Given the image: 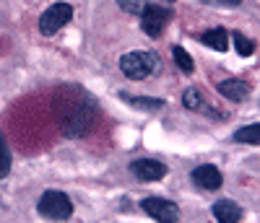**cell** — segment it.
Listing matches in <instances>:
<instances>
[{"instance_id": "cell-13", "label": "cell", "mask_w": 260, "mask_h": 223, "mask_svg": "<svg viewBox=\"0 0 260 223\" xmlns=\"http://www.w3.org/2000/svg\"><path fill=\"white\" fill-rule=\"evenodd\" d=\"M172 55H175V62L180 65V70H182V73H192V68H195V65H192V57L180 47V44H177L175 50H172Z\"/></svg>"}, {"instance_id": "cell-15", "label": "cell", "mask_w": 260, "mask_h": 223, "mask_svg": "<svg viewBox=\"0 0 260 223\" xmlns=\"http://www.w3.org/2000/svg\"><path fill=\"white\" fill-rule=\"evenodd\" d=\"M234 44H237V50H240L242 57H250V55L255 52V44H252L247 36H242V34H234Z\"/></svg>"}, {"instance_id": "cell-3", "label": "cell", "mask_w": 260, "mask_h": 223, "mask_svg": "<svg viewBox=\"0 0 260 223\" xmlns=\"http://www.w3.org/2000/svg\"><path fill=\"white\" fill-rule=\"evenodd\" d=\"M71 18H73V8L68 3H52L39 18V31L45 36H52V34H57L65 24H68Z\"/></svg>"}, {"instance_id": "cell-1", "label": "cell", "mask_w": 260, "mask_h": 223, "mask_svg": "<svg viewBox=\"0 0 260 223\" xmlns=\"http://www.w3.org/2000/svg\"><path fill=\"white\" fill-rule=\"evenodd\" d=\"M120 70L127 76V78H133V81H143L148 78L151 73H156L159 70V57L154 52H127L120 57Z\"/></svg>"}, {"instance_id": "cell-14", "label": "cell", "mask_w": 260, "mask_h": 223, "mask_svg": "<svg viewBox=\"0 0 260 223\" xmlns=\"http://www.w3.org/2000/svg\"><path fill=\"white\" fill-rule=\"evenodd\" d=\"M8 171H11V153H8L6 138L0 135V179H6Z\"/></svg>"}, {"instance_id": "cell-9", "label": "cell", "mask_w": 260, "mask_h": 223, "mask_svg": "<svg viewBox=\"0 0 260 223\" xmlns=\"http://www.w3.org/2000/svg\"><path fill=\"white\" fill-rule=\"evenodd\" d=\"M219 94H224L232 101H245L250 96V86L242 81H221L219 83Z\"/></svg>"}, {"instance_id": "cell-18", "label": "cell", "mask_w": 260, "mask_h": 223, "mask_svg": "<svg viewBox=\"0 0 260 223\" xmlns=\"http://www.w3.org/2000/svg\"><path fill=\"white\" fill-rule=\"evenodd\" d=\"M213 3H219V6H226V8H234V6H240V0H213Z\"/></svg>"}, {"instance_id": "cell-12", "label": "cell", "mask_w": 260, "mask_h": 223, "mask_svg": "<svg viewBox=\"0 0 260 223\" xmlns=\"http://www.w3.org/2000/svg\"><path fill=\"white\" fill-rule=\"evenodd\" d=\"M122 99H125L127 104H133V106H141V109H161V106H164V101H161V99H146V96H125V94H122Z\"/></svg>"}, {"instance_id": "cell-11", "label": "cell", "mask_w": 260, "mask_h": 223, "mask_svg": "<svg viewBox=\"0 0 260 223\" xmlns=\"http://www.w3.org/2000/svg\"><path fill=\"white\" fill-rule=\"evenodd\" d=\"M234 140H240V143H260V127H257V122L255 125H247V127H242V130H237L234 132Z\"/></svg>"}, {"instance_id": "cell-16", "label": "cell", "mask_w": 260, "mask_h": 223, "mask_svg": "<svg viewBox=\"0 0 260 223\" xmlns=\"http://www.w3.org/2000/svg\"><path fill=\"white\" fill-rule=\"evenodd\" d=\"M201 91H195V88H187L185 91V106L187 109H201Z\"/></svg>"}, {"instance_id": "cell-6", "label": "cell", "mask_w": 260, "mask_h": 223, "mask_svg": "<svg viewBox=\"0 0 260 223\" xmlns=\"http://www.w3.org/2000/svg\"><path fill=\"white\" fill-rule=\"evenodd\" d=\"M133 176H138L141 182H156L161 176H167V166L161 161H151V159H138L130 164Z\"/></svg>"}, {"instance_id": "cell-19", "label": "cell", "mask_w": 260, "mask_h": 223, "mask_svg": "<svg viewBox=\"0 0 260 223\" xmlns=\"http://www.w3.org/2000/svg\"><path fill=\"white\" fill-rule=\"evenodd\" d=\"M169 3H172V0H169Z\"/></svg>"}, {"instance_id": "cell-2", "label": "cell", "mask_w": 260, "mask_h": 223, "mask_svg": "<svg viewBox=\"0 0 260 223\" xmlns=\"http://www.w3.org/2000/svg\"><path fill=\"white\" fill-rule=\"evenodd\" d=\"M37 210H39L42 218H47V220H68L73 215V203H71V197L65 192L47 190L45 195L39 197Z\"/></svg>"}, {"instance_id": "cell-8", "label": "cell", "mask_w": 260, "mask_h": 223, "mask_svg": "<svg viewBox=\"0 0 260 223\" xmlns=\"http://www.w3.org/2000/svg\"><path fill=\"white\" fill-rule=\"evenodd\" d=\"M213 215L219 223H240L242 220V208L232 203V200H219L213 205Z\"/></svg>"}, {"instance_id": "cell-17", "label": "cell", "mask_w": 260, "mask_h": 223, "mask_svg": "<svg viewBox=\"0 0 260 223\" xmlns=\"http://www.w3.org/2000/svg\"><path fill=\"white\" fill-rule=\"evenodd\" d=\"M120 6L130 13H141L143 11V0H120Z\"/></svg>"}, {"instance_id": "cell-7", "label": "cell", "mask_w": 260, "mask_h": 223, "mask_svg": "<svg viewBox=\"0 0 260 223\" xmlns=\"http://www.w3.org/2000/svg\"><path fill=\"white\" fill-rule=\"evenodd\" d=\"M192 182L198 184V187H203V190H219L221 187V171L216 169V166H211V164H206V166H198V169H192Z\"/></svg>"}, {"instance_id": "cell-10", "label": "cell", "mask_w": 260, "mask_h": 223, "mask_svg": "<svg viewBox=\"0 0 260 223\" xmlns=\"http://www.w3.org/2000/svg\"><path fill=\"white\" fill-rule=\"evenodd\" d=\"M201 42L206 44V47H213L219 52H226L229 47V34L224 29H208L206 34H201Z\"/></svg>"}, {"instance_id": "cell-4", "label": "cell", "mask_w": 260, "mask_h": 223, "mask_svg": "<svg viewBox=\"0 0 260 223\" xmlns=\"http://www.w3.org/2000/svg\"><path fill=\"white\" fill-rule=\"evenodd\" d=\"M169 18H172V11L164 8V6H143L141 11V26L148 36H161L164 26L169 24Z\"/></svg>"}, {"instance_id": "cell-5", "label": "cell", "mask_w": 260, "mask_h": 223, "mask_svg": "<svg viewBox=\"0 0 260 223\" xmlns=\"http://www.w3.org/2000/svg\"><path fill=\"white\" fill-rule=\"evenodd\" d=\"M141 208L151 215V218H156L159 223H177L180 220V208L175 203H169V200L164 197H146Z\"/></svg>"}]
</instances>
